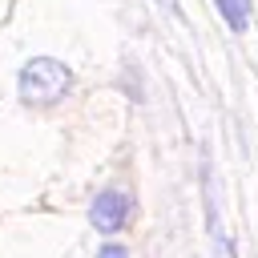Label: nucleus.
I'll return each mask as SVG.
<instances>
[{
	"label": "nucleus",
	"mask_w": 258,
	"mask_h": 258,
	"mask_svg": "<svg viewBox=\"0 0 258 258\" xmlns=\"http://www.w3.org/2000/svg\"><path fill=\"white\" fill-rule=\"evenodd\" d=\"M69 89H73V73H69V64H60L52 56L28 60L16 77V93L28 105H56L60 97H69Z\"/></svg>",
	"instance_id": "nucleus-1"
},
{
	"label": "nucleus",
	"mask_w": 258,
	"mask_h": 258,
	"mask_svg": "<svg viewBox=\"0 0 258 258\" xmlns=\"http://www.w3.org/2000/svg\"><path fill=\"white\" fill-rule=\"evenodd\" d=\"M129 214H133V198H129L125 189H105V194H97L93 206H89V222H93L101 234H117V230L129 222Z\"/></svg>",
	"instance_id": "nucleus-2"
},
{
	"label": "nucleus",
	"mask_w": 258,
	"mask_h": 258,
	"mask_svg": "<svg viewBox=\"0 0 258 258\" xmlns=\"http://www.w3.org/2000/svg\"><path fill=\"white\" fill-rule=\"evenodd\" d=\"M214 4H218V12H222V20H226L230 32H246V24H250V0H214Z\"/></svg>",
	"instance_id": "nucleus-3"
},
{
	"label": "nucleus",
	"mask_w": 258,
	"mask_h": 258,
	"mask_svg": "<svg viewBox=\"0 0 258 258\" xmlns=\"http://www.w3.org/2000/svg\"><path fill=\"white\" fill-rule=\"evenodd\" d=\"M97 258H129V250H125V246H117V242H105V246L97 250Z\"/></svg>",
	"instance_id": "nucleus-4"
},
{
	"label": "nucleus",
	"mask_w": 258,
	"mask_h": 258,
	"mask_svg": "<svg viewBox=\"0 0 258 258\" xmlns=\"http://www.w3.org/2000/svg\"><path fill=\"white\" fill-rule=\"evenodd\" d=\"M165 4V12H173V16H181V8H177V0H161Z\"/></svg>",
	"instance_id": "nucleus-5"
}]
</instances>
